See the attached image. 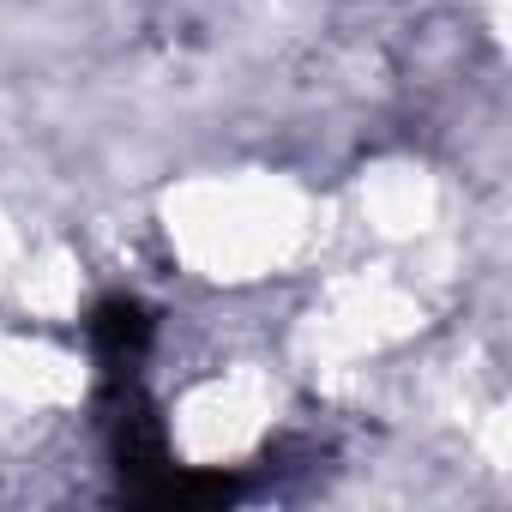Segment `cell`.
Segmentation results:
<instances>
[{"mask_svg": "<svg viewBox=\"0 0 512 512\" xmlns=\"http://www.w3.org/2000/svg\"><path fill=\"white\" fill-rule=\"evenodd\" d=\"M91 344H97V356L103 362H133L145 344H151V314H145V302H133V296H109V302H97V314H91Z\"/></svg>", "mask_w": 512, "mask_h": 512, "instance_id": "obj_1", "label": "cell"}]
</instances>
